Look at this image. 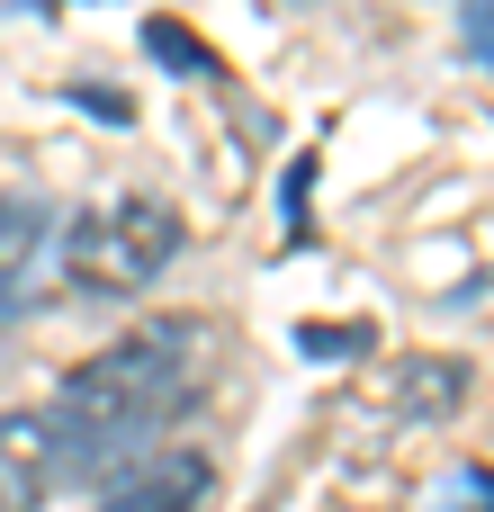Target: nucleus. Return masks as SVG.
<instances>
[{
	"label": "nucleus",
	"mask_w": 494,
	"mask_h": 512,
	"mask_svg": "<svg viewBox=\"0 0 494 512\" xmlns=\"http://www.w3.org/2000/svg\"><path fill=\"white\" fill-rule=\"evenodd\" d=\"M54 477H63V441H54V423H45L36 405L0 414V512H36Z\"/></svg>",
	"instance_id": "5"
},
{
	"label": "nucleus",
	"mask_w": 494,
	"mask_h": 512,
	"mask_svg": "<svg viewBox=\"0 0 494 512\" xmlns=\"http://www.w3.org/2000/svg\"><path fill=\"white\" fill-rule=\"evenodd\" d=\"M306 351H369V324L360 333H306Z\"/></svg>",
	"instance_id": "9"
},
{
	"label": "nucleus",
	"mask_w": 494,
	"mask_h": 512,
	"mask_svg": "<svg viewBox=\"0 0 494 512\" xmlns=\"http://www.w3.org/2000/svg\"><path fill=\"white\" fill-rule=\"evenodd\" d=\"M459 36H468V54L494 72V0H468V9H459Z\"/></svg>",
	"instance_id": "8"
},
{
	"label": "nucleus",
	"mask_w": 494,
	"mask_h": 512,
	"mask_svg": "<svg viewBox=\"0 0 494 512\" xmlns=\"http://www.w3.org/2000/svg\"><path fill=\"white\" fill-rule=\"evenodd\" d=\"M432 512H494V468H459V477H441Z\"/></svg>",
	"instance_id": "6"
},
{
	"label": "nucleus",
	"mask_w": 494,
	"mask_h": 512,
	"mask_svg": "<svg viewBox=\"0 0 494 512\" xmlns=\"http://www.w3.org/2000/svg\"><path fill=\"white\" fill-rule=\"evenodd\" d=\"M207 495H216V459L180 441V450H144V468L117 477L99 512H207Z\"/></svg>",
	"instance_id": "4"
},
{
	"label": "nucleus",
	"mask_w": 494,
	"mask_h": 512,
	"mask_svg": "<svg viewBox=\"0 0 494 512\" xmlns=\"http://www.w3.org/2000/svg\"><path fill=\"white\" fill-rule=\"evenodd\" d=\"M54 216H45V198H0V315H27L36 297H45V270H54Z\"/></svg>",
	"instance_id": "3"
},
{
	"label": "nucleus",
	"mask_w": 494,
	"mask_h": 512,
	"mask_svg": "<svg viewBox=\"0 0 494 512\" xmlns=\"http://www.w3.org/2000/svg\"><path fill=\"white\" fill-rule=\"evenodd\" d=\"M144 45H153L162 63H180V72H198V81H225V72H216V54H198V45L180 36V27H144Z\"/></svg>",
	"instance_id": "7"
},
{
	"label": "nucleus",
	"mask_w": 494,
	"mask_h": 512,
	"mask_svg": "<svg viewBox=\"0 0 494 512\" xmlns=\"http://www.w3.org/2000/svg\"><path fill=\"white\" fill-rule=\"evenodd\" d=\"M207 387V333L198 324H144L108 351H90L63 396H54V441H63V468L99 477L117 459H144V441H162Z\"/></svg>",
	"instance_id": "1"
},
{
	"label": "nucleus",
	"mask_w": 494,
	"mask_h": 512,
	"mask_svg": "<svg viewBox=\"0 0 494 512\" xmlns=\"http://www.w3.org/2000/svg\"><path fill=\"white\" fill-rule=\"evenodd\" d=\"M63 279L81 297H144L171 261H180V216L162 198H108L90 216H72V234L54 243Z\"/></svg>",
	"instance_id": "2"
}]
</instances>
